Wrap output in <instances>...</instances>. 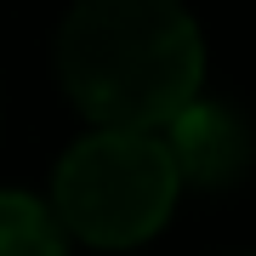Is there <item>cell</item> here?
I'll return each instance as SVG.
<instances>
[{
  "instance_id": "cell-4",
  "label": "cell",
  "mask_w": 256,
  "mask_h": 256,
  "mask_svg": "<svg viewBox=\"0 0 256 256\" xmlns=\"http://www.w3.org/2000/svg\"><path fill=\"white\" fill-rule=\"evenodd\" d=\"M0 256H68V228L34 194L0 188Z\"/></svg>"
},
{
  "instance_id": "cell-1",
  "label": "cell",
  "mask_w": 256,
  "mask_h": 256,
  "mask_svg": "<svg viewBox=\"0 0 256 256\" xmlns=\"http://www.w3.org/2000/svg\"><path fill=\"white\" fill-rule=\"evenodd\" d=\"M205 46L176 0H74L57 28V80L97 126L160 131L200 97Z\"/></svg>"
},
{
  "instance_id": "cell-3",
  "label": "cell",
  "mask_w": 256,
  "mask_h": 256,
  "mask_svg": "<svg viewBox=\"0 0 256 256\" xmlns=\"http://www.w3.org/2000/svg\"><path fill=\"white\" fill-rule=\"evenodd\" d=\"M160 137L176 160V176L194 182V188H228L250 165V131L228 102H200L194 97L182 114H171L160 126Z\"/></svg>"
},
{
  "instance_id": "cell-2",
  "label": "cell",
  "mask_w": 256,
  "mask_h": 256,
  "mask_svg": "<svg viewBox=\"0 0 256 256\" xmlns=\"http://www.w3.org/2000/svg\"><path fill=\"white\" fill-rule=\"evenodd\" d=\"M176 188H182V176H176V160L160 131L97 126L57 165L52 210L74 239L97 250H126L165 228Z\"/></svg>"
}]
</instances>
